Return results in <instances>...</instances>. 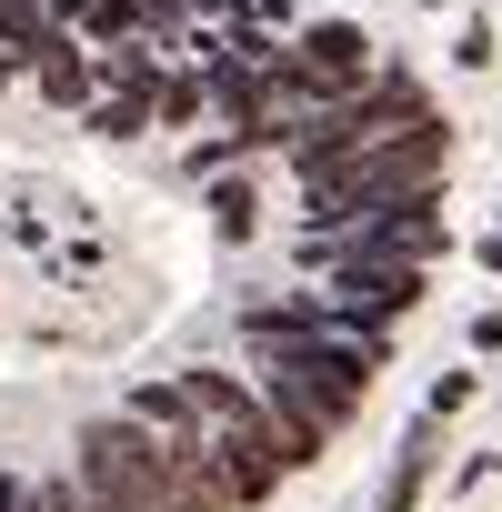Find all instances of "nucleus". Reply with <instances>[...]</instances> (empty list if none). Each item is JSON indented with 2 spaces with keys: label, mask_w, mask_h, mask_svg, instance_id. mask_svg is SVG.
Wrapping results in <instances>:
<instances>
[{
  "label": "nucleus",
  "mask_w": 502,
  "mask_h": 512,
  "mask_svg": "<svg viewBox=\"0 0 502 512\" xmlns=\"http://www.w3.org/2000/svg\"><path fill=\"white\" fill-rule=\"evenodd\" d=\"M442 171L452 121L352 21L81 31L0 0V512H262L302 482L322 452L272 392L382 342L342 262Z\"/></svg>",
  "instance_id": "1"
}]
</instances>
